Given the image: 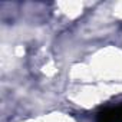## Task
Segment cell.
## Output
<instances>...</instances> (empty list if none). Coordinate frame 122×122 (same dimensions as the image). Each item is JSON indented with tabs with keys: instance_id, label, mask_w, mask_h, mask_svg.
Segmentation results:
<instances>
[{
	"instance_id": "6da1fadb",
	"label": "cell",
	"mask_w": 122,
	"mask_h": 122,
	"mask_svg": "<svg viewBox=\"0 0 122 122\" xmlns=\"http://www.w3.org/2000/svg\"><path fill=\"white\" fill-rule=\"evenodd\" d=\"M96 122H122V105L102 111L98 115Z\"/></svg>"
}]
</instances>
